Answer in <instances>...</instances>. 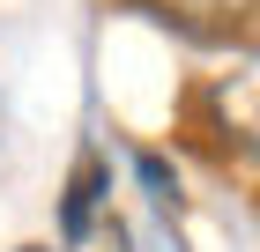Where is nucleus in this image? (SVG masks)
<instances>
[{
  "mask_svg": "<svg viewBox=\"0 0 260 252\" xmlns=\"http://www.w3.org/2000/svg\"><path fill=\"white\" fill-rule=\"evenodd\" d=\"M126 8L164 22V30H179V38H193V45H238L260 22V0H126Z\"/></svg>",
  "mask_w": 260,
  "mask_h": 252,
  "instance_id": "f257e3e1",
  "label": "nucleus"
},
{
  "mask_svg": "<svg viewBox=\"0 0 260 252\" xmlns=\"http://www.w3.org/2000/svg\"><path fill=\"white\" fill-rule=\"evenodd\" d=\"M208 119H216V134L231 141L238 156L260 163V45L245 59H231V75H216L208 89Z\"/></svg>",
  "mask_w": 260,
  "mask_h": 252,
  "instance_id": "f03ea898",
  "label": "nucleus"
},
{
  "mask_svg": "<svg viewBox=\"0 0 260 252\" xmlns=\"http://www.w3.org/2000/svg\"><path fill=\"white\" fill-rule=\"evenodd\" d=\"M97 200H104V156H97V149H82V163H75V186H67V208H60V223H82V215H97Z\"/></svg>",
  "mask_w": 260,
  "mask_h": 252,
  "instance_id": "7ed1b4c3",
  "label": "nucleus"
},
{
  "mask_svg": "<svg viewBox=\"0 0 260 252\" xmlns=\"http://www.w3.org/2000/svg\"><path fill=\"white\" fill-rule=\"evenodd\" d=\"M67 245H75V252H126V230L112 223V215H104V223L82 215V223H67Z\"/></svg>",
  "mask_w": 260,
  "mask_h": 252,
  "instance_id": "20e7f679",
  "label": "nucleus"
},
{
  "mask_svg": "<svg viewBox=\"0 0 260 252\" xmlns=\"http://www.w3.org/2000/svg\"><path fill=\"white\" fill-rule=\"evenodd\" d=\"M141 178H149V186H156V200L171 208V178H164V163H156V156H141Z\"/></svg>",
  "mask_w": 260,
  "mask_h": 252,
  "instance_id": "39448f33",
  "label": "nucleus"
},
{
  "mask_svg": "<svg viewBox=\"0 0 260 252\" xmlns=\"http://www.w3.org/2000/svg\"><path fill=\"white\" fill-rule=\"evenodd\" d=\"M22 252H45V245H22Z\"/></svg>",
  "mask_w": 260,
  "mask_h": 252,
  "instance_id": "423d86ee",
  "label": "nucleus"
}]
</instances>
